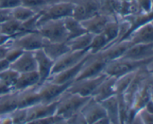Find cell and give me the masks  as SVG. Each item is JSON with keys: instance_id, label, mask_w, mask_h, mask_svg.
<instances>
[{"instance_id": "6da1fadb", "label": "cell", "mask_w": 153, "mask_h": 124, "mask_svg": "<svg viewBox=\"0 0 153 124\" xmlns=\"http://www.w3.org/2000/svg\"><path fill=\"white\" fill-rule=\"evenodd\" d=\"M91 97H82L76 94L65 91L59 98L56 114L62 117L66 121L76 114L80 112Z\"/></svg>"}, {"instance_id": "7a4b0ae2", "label": "cell", "mask_w": 153, "mask_h": 124, "mask_svg": "<svg viewBox=\"0 0 153 124\" xmlns=\"http://www.w3.org/2000/svg\"><path fill=\"white\" fill-rule=\"evenodd\" d=\"M152 62V59L135 61V60L118 58L114 61H109L106 64L103 73L108 76L118 78L127 73L137 70L141 67H145Z\"/></svg>"}, {"instance_id": "3957f363", "label": "cell", "mask_w": 153, "mask_h": 124, "mask_svg": "<svg viewBox=\"0 0 153 124\" xmlns=\"http://www.w3.org/2000/svg\"><path fill=\"white\" fill-rule=\"evenodd\" d=\"M37 31L46 40L51 42H66L68 38V32L64 25V19L43 22L37 26Z\"/></svg>"}, {"instance_id": "277c9868", "label": "cell", "mask_w": 153, "mask_h": 124, "mask_svg": "<svg viewBox=\"0 0 153 124\" xmlns=\"http://www.w3.org/2000/svg\"><path fill=\"white\" fill-rule=\"evenodd\" d=\"M45 39L37 31L21 33L12 37L9 41L10 47L18 48L22 51H34L43 48Z\"/></svg>"}, {"instance_id": "5b68a950", "label": "cell", "mask_w": 153, "mask_h": 124, "mask_svg": "<svg viewBox=\"0 0 153 124\" xmlns=\"http://www.w3.org/2000/svg\"><path fill=\"white\" fill-rule=\"evenodd\" d=\"M107 77L108 76L105 73H102L94 77L74 81L70 84L66 91L71 94H79L82 97H91L94 91Z\"/></svg>"}, {"instance_id": "8992f818", "label": "cell", "mask_w": 153, "mask_h": 124, "mask_svg": "<svg viewBox=\"0 0 153 124\" xmlns=\"http://www.w3.org/2000/svg\"><path fill=\"white\" fill-rule=\"evenodd\" d=\"M75 4L72 1H61L52 4L46 9H42V14L38 19L37 26L46 21L64 19L72 16Z\"/></svg>"}, {"instance_id": "52a82bcc", "label": "cell", "mask_w": 153, "mask_h": 124, "mask_svg": "<svg viewBox=\"0 0 153 124\" xmlns=\"http://www.w3.org/2000/svg\"><path fill=\"white\" fill-rule=\"evenodd\" d=\"M88 53H91L89 49L78 51L70 50L67 53L64 54L62 56L55 61L50 76L76 65L79 61H82Z\"/></svg>"}, {"instance_id": "ba28073f", "label": "cell", "mask_w": 153, "mask_h": 124, "mask_svg": "<svg viewBox=\"0 0 153 124\" xmlns=\"http://www.w3.org/2000/svg\"><path fill=\"white\" fill-rule=\"evenodd\" d=\"M72 82L62 84H56L51 81L46 80L37 88V92L41 99V102H50L56 100L67 91Z\"/></svg>"}, {"instance_id": "9c48e42d", "label": "cell", "mask_w": 153, "mask_h": 124, "mask_svg": "<svg viewBox=\"0 0 153 124\" xmlns=\"http://www.w3.org/2000/svg\"><path fill=\"white\" fill-rule=\"evenodd\" d=\"M60 98V97H59ZM59 98L50 102H40L28 108L27 109L26 123L35 120L41 119L56 114Z\"/></svg>"}, {"instance_id": "30bf717a", "label": "cell", "mask_w": 153, "mask_h": 124, "mask_svg": "<svg viewBox=\"0 0 153 124\" xmlns=\"http://www.w3.org/2000/svg\"><path fill=\"white\" fill-rule=\"evenodd\" d=\"M92 55L93 54L88 53L82 61H79L76 65L50 76L47 80L51 81L54 83L60 84V85L68 83V82H73Z\"/></svg>"}, {"instance_id": "8fae6325", "label": "cell", "mask_w": 153, "mask_h": 124, "mask_svg": "<svg viewBox=\"0 0 153 124\" xmlns=\"http://www.w3.org/2000/svg\"><path fill=\"white\" fill-rule=\"evenodd\" d=\"M86 123H97V121L101 118L107 116L105 110L101 103L96 101L92 97L87 102L80 111Z\"/></svg>"}, {"instance_id": "7c38bea8", "label": "cell", "mask_w": 153, "mask_h": 124, "mask_svg": "<svg viewBox=\"0 0 153 124\" xmlns=\"http://www.w3.org/2000/svg\"><path fill=\"white\" fill-rule=\"evenodd\" d=\"M34 55L37 62V72L40 78L38 85H40L46 82L50 76L55 61L51 59L45 53L42 48L34 51Z\"/></svg>"}, {"instance_id": "4fadbf2b", "label": "cell", "mask_w": 153, "mask_h": 124, "mask_svg": "<svg viewBox=\"0 0 153 124\" xmlns=\"http://www.w3.org/2000/svg\"><path fill=\"white\" fill-rule=\"evenodd\" d=\"M153 58V43L133 44L127 49L120 58L142 61Z\"/></svg>"}, {"instance_id": "5bb4252c", "label": "cell", "mask_w": 153, "mask_h": 124, "mask_svg": "<svg viewBox=\"0 0 153 124\" xmlns=\"http://www.w3.org/2000/svg\"><path fill=\"white\" fill-rule=\"evenodd\" d=\"M10 68L19 73L37 71V62L34 52L23 51L16 60L10 63Z\"/></svg>"}, {"instance_id": "9a60e30c", "label": "cell", "mask_w": 153, "mask_h": 124, "mask_svg": "<svg viewBox=\"0 0 153 124\" xmlns=\"http://www.w3.org/2000/svg\"><path fill=\"white\" fill-rule=\"evenodd\" d=\"M132 44L130 43L128 40L115 42L105 48L104 50L101 51L97 54L103 61L108 63L109 61L120 58L127 50V49Z\"/></svg>"}, {"instance_id": "2e32d148", "label": "cell", "mask_w": 153, "mask_h": 124, "mask_svg": "<svg viewBox=\"0 0 153 124\" xmlns=\"http://www.w3.org/2000/svg\"><path fill=\"white\" fill-rule=\"evenodd\" d=\"M126 40H129L131 44L153 43L152 21L143 24L131 31Z\"/></svg>"}, {"instance_id": "e0dca14e", "label": "cell", "mask_w": 153, "mask_h": 124, "mask_svg": "<svg viewBox=\"0 0 153 124\" xmlns=\"http://www.w3.org/2000/svg\"><path fill=\"white\" fill-rule=\"evenodd\" d=\"M111 20L110 17L102 13H97L91 17L80 21L82 26L88 32L93 34H100L103 31L108 22Z\"/></svg>"}, {"instance_id": "ac0fdd59", "label": "cell", "mask_w": 153, "mask_h": 124, "mask_svg": "<svg viewBox=\"0 0 153 124\" xmlns=\"http://www.w3.org/2000/svg\"><path fill=\"white\" fill-rule=\"evenodd\" d=\"M39 82H40V78L37 71L19 73L13 85V91L20 92L29 88L37 87L38 86Z\"/></svg>"}, {"instance_id": "d6986e66", "label": "cell", "mask_w": 153, "mask_h": 124, "mask_svg": "<svg viewBox=\"0 0 153 124\" xmlns=\"http://www.w3.org/2000/svg\"><path fill=\"white\" fill-rule=\"evenodd\" d=\"M115 82L116 78L108 76L94 91L91 97L100 102L111 96L117 94L115 90Z\"/></svg>"}, {"instance_id": "ffe728a7", "label": "cell", "mask_w": 153, "mask_h": 124, "mask_svg": "<svg viewBox=\"0 0 153 124\" xmlns=\"http://www.w3.org/2000/svg\"><path fill=\"white\" fill-rule=\"evenodd\" d=\"M37 87L18 92V108H28L41 102Z\"/></svg>"}, {"instance_id": "44dd1931", "label": "cell", "mask_w": 153, "mask_h": 124, "mask_svg": "<svg viewBox=\"0 0 153 124\" xmlns=\"http://www.w3.org/2000/svg\"><path fill=\"white\" fill-rule=\"evenodd\" d=\"M45 39V38H44ZM43 50L52 60L55 61L64 54L70 51V47L66 42H51L45 39Z\"/></svg>"}, {"instance_id": "7402d4cb", "label": "cell", "mask_w": 153, "mask_h": 124, "mask_svg": "<svg viewBox=\"0 0 153 124\" xmlns=\"http://www.w3.org/2000/svg\"><path fill=\"white\" fill-rule=\"evenodd\" d=\"M18 108V92L13 91L0 96V117L11 114Z\"/></svg>"}, {"instance_id": "603a6c76", "label": "cell", "mask_w": 153, "mask_h": 124, "mask_svg": "<svg viewBox=\"0 0 153 124\" xmlns=\"http://www.w3.org/2000/svg\"><path fill=\"white\" fill-rule=\"evenodd\" d=\"M100 102L105 110L107 116L108 117L111 121V123H120L119 104H118L117 95L115 94Z\"/></svg>"}, {"instance_id": "cb8c5ba5", "label": "cell", "mask_w": 153, "mask_h": 124, "mask_svg": "<svg viewBox=\"0 0 153 124\" xmlns=\"http://www.w3.org/2000/svg\"><path fill=\"white\" fill-rule=\"evenodd\" d=\"M98 13V7L95 3L75 4L72 16L79 21H82Z\"/></svg>"}, {"instance_id": "d4e9b609", "label": "cell", "mask_w": 153, "mask_h": 124, "mask_svg": "<svg viewBox=\"0 0 153 124\" xmlns=\"http://www.w3.org/2000/svg\"><path fill=\"white\" fill-rule=\"evenodd\" d=\"M94 34L90 32H85L81 35L67 40V45L71 51L84 50L89 48Z\"/></svg>"}, {"instance_id": "484cf974", "label": "cell", "mask_w": 153, "mask_h": 124, "mask_svg": "<svg viewBox=\"0 0 153 124\" xmlns=\"http://www.w3.org/2000/svg\"><path fill=\"white\" fill-rule=\"evenodd\" d=\"M64 25L66 27L67 32H68V38L67 40L76 37L77 36L81 35L88 31L85 30V28L82 26L80 21L77 20L73 16H67L64 18Z\"/></svg>"}, {"instance_id": "4316f807", "label": "cell", "mask_w": 153, "mask_h": 124, "mask_svg": "<svg viewBox=\"0 0 153 124\" xmlns=\"http://www.w3.org/2000/svg\"><path fill=\"white\" fill-rule=\"evenodd\" d=\"M21 23V22L12 18L1 24V33L10 37L18 35L20 33Z\"/></svg>"}, {"instance_id": "83f0119b", "label": "cell", "mask_w": 153, "mask_h": 124, "mask_svg": "<svg viewBox=\"0 0 153 124\" xmlns=\"http://www.w3.org/2000/svg\"><path fill=\"white\" fill-rule=\"evenodd\" d=\"M37 11H35L33 8L25 7L23 5H19L15 8L12 9V16L13 19L22 22L27 19L32 17L36 14Z\"/></svg>"}, {"instance_id": "f1b7e54d", "label": "cell", "mask_w": 153, "mask_h": 124, "mask_svg": "<svg viewBox=\"0 0 153 124\" xmlns=\"http://www.w3.org/2000/svg\"><path fill=\"white\" fill-rule=\"evenodd\" d=\"M19 73L9 67L7 70L0 73V81L13 88V85H14L15 82H16L18 76H19Z\"/></svg>"}, {"instance_id": "f546056e", "label": "cell", "mask_w": 153, "mask_h": 124, "mask_svg": "<svg viewBox=\"0 0 153 124\" xmlns=\"http://www.w3.org/2000/svg\"><path fill=\"white\" fill-rule=\"evenodd\" d=\"M66 120L58 114H53L46 117L41 118V119L35 120L31 121L28 124H53V123H65Z\"/></svg>"}, {"instance_id": "4dcf8cb0", "label": "cell", "mask_w": 153, "mask_h": 124, "mask_svg": "<svg viewBox=\"0 0 153 124\" xmlns=\"http://www.w3.org/2000/svg\"><path fill=\"white\" fill-rule=\"evenodd\" d=\"M12 123H26L27 109L17 108L9 114Z\"/></svg>"}, {"instance_id": "1f68e13d", "label": "cell", "mask_w": 153, "mask_h": 124, "mask_svg": "<svg viewBox=\"0 0 153 124\" xmlns=\"http://www.w3.org/2000/svg\"><path fill=\"white\" fill-rule=\"evenodd\" d=\"M22 5L21 0H0V8L12 9Z\"/></svg>"}, {"instance_id": "d6a6232c", "label": "cell", "mask_w": 153, "mask_h": 124, "mask_svg": "<svg viewBox=\"0 0 153 124\" xmlns=\"http://www.w3.org/2000/svg\"><path fill=\"white\" fill-rule=\"evenodd\" d=\"M22 52H23V51L20 49H18V48L15 47H10V49H9L8 52H7V55H6L5 58L10 64V63L13 62L14 60H16V58L22 54Z\"/></svg>"}, {"instance_id": "836d02e7", "label": "cell", "mask_w": 153, "mask_h": 124, "mask_svg": "<svg viewBox=\"0 0 153 124\" xmlns=\"http://www.w3.org/2000/svg\"><path fill=\"white\" fill-rule=\"evenodd\" d=\"M136 2L142 13L152 12V0H136Z\"/></svg>"}, {"instance_id": "e575fe53", "label": "cell", "mask_w": 153, "mask_h": 124, "mask_svg": "<svg viewBox=\"0 0 153 124\" xmlns=\"http://www.w3.org/2000/svg\"><path fill=\"white\" fill-rule=\"evenodd\" d=\"M47 1V0H21V4L25 7L34 9V7H40L46 4Z\"/></svg>"}, {"instance_id": "d590c367", "label": "cell", "mask_w": 153, "mask_h": 124, "mask_svg": "<svg viewBox=\"0 0 153 124\" xmlns=\"http://www.w3.org/2000/svg\"><path fill=\"white\" fill-rule=\"evenodd\" d=\"M12 10L10 9L0 8V24L12 19Z\"/></svg>"}, {"instance_id": "8d00e7d4", "label": "cell", "mask_w": 153, "mask_h": 124, "mask_svg": "<svg viewBox=\"0 0 153 124\" xmlns=\"http://www.w3.org/2000/svg\"><path fill=\"white\" fill-rule=\"evenodd\" d=\"M13 88L0 81V96L13 92Z\"/></svg>"}, {"instance_id": "74e56055", "label": "cell", "mask_w": 153, "mask_h": 124, "mask_svg": "<svg viewBox=\"0 0 153 124\" xmlns=\"http://www.w3.org/2000/svg\"><path fill=\"white\" fill-rule=\"evenodd\" d=\"M10 41V40H9ZM10 48V43H8L5 45H2V46H0V59H2V58H5L6 55H7V52H8L9 49Z\"/></svg>"}, {"instance_id": "f35d334b", "label": "cell", "mask_w": 153, "mask_h": 124, "mask_svg": "<svg viewBox=\"0 0 153 124\" xmlns=\"http://www.w3.org/2000/svg\"><path fill=\"white\" fill-rule=\"evenodd\" d=\"M10 67V62L5 58L0 59V73Z\"/></svg>"}, {"instance_id": "ab89813d", "label": "cell", "mask_w": 153, "mask_h": 124, "mask_svg": "<svg viewBox=\"0 0 153 124\" xmlns=\"http://www.w3.org/2000/svg\"><path fill=\"white\" fill-rule=\"evenodd\" d=\"M12 37H10V36L5 35V34L0 32V46L7 44V43L9 42V40H10Z\"/></svg>"}, {"instance_id": "60d3db41", "label": "cell", "mask_w": 153, "mask_h": 124, "mask_svg": "<svg viewBox=\"0 0 153 124\" xmlns=\"http://www.w3.org/2000/svg\"><path fill=\"white\" fill-rule=\"evenodd\" d=\"M0 32H1V24H0Z\"/></svg>"}, {"instance_id": "b9f144b4", "label": "cell", "mask_w": 153, "mask_h": 124, "mask_svg": "<svg viewBox=\"0 0 153 124\" xmlns=\"http://www.w3.org/2000/svg\"><path fill=\"white\" fill-rule=\"evenodd\" d=\"M47 1H48V0H47Z\"/></svg>"}]
</instances>
